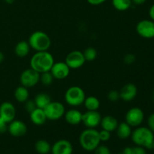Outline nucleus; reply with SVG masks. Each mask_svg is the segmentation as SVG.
Masks as SVG:
<instances>
[{"label":"nucleus","instance_id":"nucleus-27","mask_svg":"<svg viewBox=\"0 0 154 154\" xmlns=\"http://www.w3.org/2000/svg\"><path fill=\"white\" fill-rule=\"evenodd\" d=\"M83 54H84V57L85 58L86 61L92 62L96 60L98 54L97 51L94 48L88 47V48H87L84 50V52H83Z\"/></svg>","mask_w":154,"mask_h":154},{"label":"nucleus","instance_id":"nucleus-43","mask_svg":"<svg viewBox=\"0 0 154 154\" xmlns=\"http://www.w3.org/2000/svg\"><path fill=\"white\" fill-rule=\"evenodd\" d=\"M117 154H124L123 153H117Z\"/></svg>","mask_w":154,"mask_h":154},{"label":"nucleus","instance_id":"nucleus-7","mask_svg":"<svg viewBox=\"0 0 154 154\" xmlns=\"http://www.w3.org/2000/svg\"><path fill=\"white\" fill-rule=\"evenodd\" d=\"M39 81H40V74L32 68L25 69L20 75V85L28 89L37 85Z\"/></svg>","mask_w":154,"mask_h":154},{"label":"nucleus","instance_id":"nucleus-32","mask_svg":"<svg viewBox=\"0 0 154 154\" xmlns=\"http://www.w3.org/2000/svg\"><path fill=\"white\" fill-rule=\"evenodd\" d=\"M94 154H111V150L107 146L99 144L96 150H94Z\"/></svg>","mask_w":154,"mask_h":154},{"label":"nucleus","instance_id":"nucleus-35","mask_svg":"<svg viewBox=\"0 0 154 154\" xmlns=\"http://www.w3.org/2000/svg\"><path fill=\"white\" fill-rule=\"evenodd\" d=\"M147 127L154 133V113L150 114L147 118Z\"/></svg>","mask_w":154,"mask_h":154},{"label":"nucleus","instance_id":"nucleus-3","mask_svg":"<svg viewBox=\"0 0 154 154\" xmlns=\"http://www.w3.org/2000/svg\"><path fill=\"white\" fill-rule=\"evenodd\" d=\"M79 143L81 147L86 151H94L101 143L99 131L96 129L87 128L80 135Z\"/></svg>","mask_w":154,"mask_h":154},{"label":"nucleus","instance_id":"nucleus-38","mask_svg":"<svg viewBox=\"0 0 154 154\" xmlns=\"http://www.w3.org/2000/svg\"><path fill=\"white\" fill-rule=\"evenodd\" d=\"M149 17L151 20L154 21V4L152 5L149 9Z\"/></svg>","mask_w":154,"mask_h":154},{"label":"nucleus","instance_id":"nucleus-12","mask_svg":"<svg viewBox=\"0 0 154 154\" xmlns=\"http://www.w3.org/2000/svg\"><path fill=\"white\" fill-rule=\"evenodd\" d=\"M70 70V68L65 62H57L53 65L50 72H51L54 79L63 80L69 77Z\"/></svg>","mask_w":154,"mask_h":154},{"label":"nucleus","instance_id":"nucleus-1","mask_svg":"<svg viewBox=\"0 0 154 154\" xmlns=\"http://www.w3.org/2000/svg\"><path fill=\"white\" fill-rule=\"evenodd\" d=\"M54 63V57L48 51H38L30 59V68L42 74L50 72Z\"/></svg>","mask_w":154,"mask_h":154},{"label":"nucleus","instance_id":"nucleus-13","mask_svg":"<svg viewBox=\"0 0 154 154\" xmlns=\"http://www.w3.org/2000/svg\"><path fill=\"white\" fill-rule=\"evenodd\" d=\"M8 132L13 137H22L27 132V126L24 122L14 119L8 125Z\"/></svg>","mask_w":154,"mask_h":154},{"label":"nucleus","instance_id":"nucleus-28","mask_svg":"<svg viewBox=\"0 0 154 154\" xmlns=\"http://www.w3.org/2000/svg\"><path fill=\"white\" fill-rule=\"evenodd\" d=\"M54 78L53 77L52 74L51 72H43L40 74V81L43 85L45 86H50L52 84L54 81Z\"/></svg>","mask_w":154,"mask_h":154},{"label":"nucleus","instance_id":"nucleus-20","mask_svg":"<svg viewBox=\"0 0 154 154\" xmlns=\"http://www.w3.org/2000/svg\"><path fill=\"white\" fill-rule=\"evenodd\" d=\"M117 135L120 139H127L132 135V127L128 124L126 122H121L118 124L117 129H116Z\"/></svg>","mask_w":154,"mask_h":154},{"label":"nucleus","instance_id":"nucleus-17","mask_svg":"<svg viewBox=\"0 0 154 154\" xmlns=\"http://www.w3.org/2000/svg\"><path fill=\"white\" fill-rule=\"evenodd\" d=\"M83 114L76 108H71L65 112L63 117L66 123L72 126H77L82 122Z\"/></svg>","mask_w":154,"mask_h":154},{"label":"nucleus","instance_id":"nucleus-21","mask_svg":"<svg viewBox=\"0 0 154 154\" xmlns=\"http://www.w3.org/2000/svg\"><path fill=\"white\" fill-rule=\"evenodd\" d=\"M30 49H31V48H30L28 42H26V41H20L15 45L14 54L18 57L23 58V57H26L28 55Z\"/></svg>","mask_w":154,"mask_h":154},{"label":"nucleus","instance_id":"nucleus-36","mask_svg":"<svg viewBox=\"0 0 154 154\" xmlns=\"http://www.w3.org/2000/svg\"><path fill=\"white\" fill-rule=\"evenodd\" d=\"M8 125V123L0 117V134L5 133V132H7Z\"/></svg>","mask_w":154,"mask_h":154},{"label":"nucleus","instance_id":"nucleus-18","mask_svg":"<svg viewBox=\"0 0 154 154\" xmlns=\"http://www.w3.org/2000/svg\"><path fill=\"white\" fill-rule=\"evenodd\" d=\"M29 117L32 123L36 126H42L48 120L44 109L38 108H36L31 113H29Z\"/></svg>","mask_w":154,"mask_h":154},{"label":"nucleus","instance_id":"nucleus-5","mask_svg":"<svg viewBox=\"0 0 154 154\" xmlns=\"http://www.w3.org/2000/svg\"><path fill=\"white\" fill-rule=\"evenodd\" d=\"M85 98V92L78 86H72L68 88L64 96L66 103L72 107H78L83 105Z\"/></svg>","mask_w":154,"mask_h":154},{"label":"nucleus","instance_id":"nucleus-14","mask_svg":"<svg viewBox=\"0 0 154 154\" xmlns=\"http://www.w3.org/2000/svg\"><path fill=\"white\" fill-rule=\"evenodd\" d=\"M51 152L52 154H72L73 146L68 140H59L51 146Z\"/></svg>","mask_w":154,"mask_h":154},{"label":"nucleus","instance_id":"nucleus-2","mask_svg":"<svg viewBox=\"0 0 154 154\" xmlns=\"http://www.w3.org/2000/svg\"><path fill=\"white\" fill-rule=\"evenodd\" d=\"M131 138L134 144L145 149H151L154 141V133L146 126H138L132 131Z\"/></svg>","mask_w":154,"mask_h":154},{"label":"nucleus","instance_id":"nucleus-8","mask_svg":"<svg viewBox=\"0 0 154 154\" xmlns=\"http://www.w3.org/2000/svg\"><path fill=\"white\" fill-rule=\"evenodd\" d=\"M144 120V113L138 107H133L128 110L125 116V122L131 127H138L142 124Z\"/></svg>","mask_w":154,"mask_h":154},{"label":"nucleus","instance_id":"nucleus-29","mask_svg":"<svg viewBox=\"0 0 154 154\" xmlns=\"http://www.w3.org/2000/svg\"><path fill=\"white\" fill-rule=\"evenodd\" d=\"M123 153L124 154H147L145 148L137 145L135 147H126Z\"/></svg>","mask_w":154,"mask_h":154},{"label":"nucleus","instance_id":"nucleus-4","mask_svg":"<svg viewBox=\"0 0 154 154\" xmlns=\"http://www.w3.org/2000/svg\"><path fill=\"white\" fill-rule=\"evenodd\" d=\"M28 43L32 50L38 51H48L51 45V38L43 31H35L30 35Z\"/></svg>","mask_w":154,"mask_h":154},{"label":"nucleus","instance_id":"nucleus-34","mask_svg":"<svg viewBox=\"0 0 154 154\" xmlns=\"http://www.w3.org/2000/svg\"><path fill=\"white\" fill-rule=\"evenodd\" d=\"M135 60H136V57H135V56L132 54H128L123 57V62H124L126 65L133 64L135 62Z\"/></svg>","mask_w":154,"mask_h":154},{"label":"nucleus","instance_id":"nucleus-11","mask_svg":"<svg viewBox=\"0 0 154 154\" xmlns=\"http://www.w3.org/2000/svg\"><path fill=\"white\" fill-rule=\"evenodd\" d=\"M102 115L98 111H87L82 115V122L89 129H96L100 125Z\"/></svg>","mask_w":154,"mask_h":154},{"label":"nucleus","instance_id":"nucleus-15","mask_svg":"<svg viewBox=\"0 0 154 154\" xmlns=\"http://www.w3.org/2000/svg\"><path fill=\"white\" fill-rule=\"evenodd\" d=\"M0 117L8 123L14 120L16 117V108L14 105L9 102H5L0 105Z\"/></svg>","mask_w":154,"mask_h":154},{"label":"nucleus","instance_id":"nucleus-44","mask_svg":"<svg viewBox=\"0 0 154 154\" xmlns=\"http://www.w3.org/2000/svg\"><path fill=\"white\" fill-rule=\"evenodd\" d=\"M153 98H154V91H153Z\"/></svg>","mask_w":154,"mask_h":154},{"label":"nucleus","instance_id":"nucleus-37","mask_svg":"<svg viewBox=\"0 0 154 154\" xmlns=\"http://www.w3.org/2000/svg\"><path fill=\"white\" fill-rule=\"evenodd\" d=\"M87 1L89 4L92 5H99L103 4L106 0H87Z\"/></svg>","mask_w":154,"mask_h":154},{"label":"nucleus","instance_id":"nucleus-41","mask_svg":"<svg viewBox=\"0 0 154 154\" xmlns=\"http://www.w3.org/2000/svg\"><path fill=\"white\" fill-rule=\"evenodd\" d=\"M15 0H5V2L8 5H11L14 2Z\"/></svg>","mask_w":154,"mask_h":154},{"label":"nucleus","instance_id":"nucleus-6","mask_svg":"<svg viewBox=\"0 0 154 154\" xmlns=\"http://www.w3.org/2000/svg\"><path fill=\"white\" fill-rule=\"evenodd\" d=\"M48 120L56 121L64 116L66 108L63 103L57 101H51L49 105L44 109Z\"/></svg>","mask_w":154,"mask_h":154},{"label":"nucleus","instance_id":"nucleus-30","mask_svg":"<svg viewBox=\"0 0 154 154\" xmlns=\"http://www.w3.org/2000/svg\"><path fill=\"white\" fill-rule=\"evenodd\" d=\"M108 99L111 102H117L119 99H120V92L117 90H112L108 93Z\"/></svg>","mask_w":154,"mask_h":154},{"label":"nucleus","instance_id":"nucleus-26","mask_svg":"<svg viewBox=\"0 0 154 154\" xmlns=\"http://www.w3.org/2000/svg\"><path fill=\"white\" fill-rule=\"evenodd\" d=\"M112 5L116 10L119 11H125L132 6V0H112Z\"/></svg>","mask_w":154,"mask_h":154},{"label":"nucleus","instance_id":"nucleus-33","mask_svg":"<svg viewBox=\"0 0 154 154\" xmlns=\"http://www.w3.org/2000/svg\"><path fill=\"white\" fill-rule=\"evenodd\" d=\"M99 134L101 141L105 142V141H109L110 138H111V132L107 130H105V129H102L101 131H99Z\"/></svg>","mask_w":154,"mask_h":154},{"label":"nucleus","instance_id":"nucleus-9","mask_svg":"<svg viewBox=\"0 0 154 154\" xmlns=\"http://www.w3.org/2000/svg\"><path fill=\"white\" fill-rule=\"evenodd\" d=\"M136 32L141 37L150 39L154 38V21L142 20L136 25Z\"/></svg>","mask_w":154,"mask_h":154},{"label":"nucleus","instance_id":"nucleus-39","mask_svg":"<svg viewBox=\"0 0 154 154\" xmlns=\"http://www.w3.org/2000/svg\"><path fill=\"white\" fill-rule=\"evenodd\" d=\"M146 1L147 0H132V2L135 5H141L144 4Z\"/></svg>","mask_w":154,"mask_h":154},{"label":"nucleus","instance_id":"nucleus-19","mask_svg":"<svg viewBox=\"0 0 154 154\" xmlns=\"http://www.w3.org/2000/svg\"><path fill=\"white\" fill-rule=\"evenodd\" d=\"M118 124L119 123L117 118L111 115H107L102 117L100 123L102 129L108 131L110 132L115 131Z\"/></svg>","mask_w":154,"mask_h":154},{"label":"nucleus","instance_id":"nucleus-31","mask_svg":"<svg viewBox=\"0 0 154 154\" xmlns=\"http://www.w3.org/2000/svg\"><path fill=\"white\" fill-rule=\"evenodd\" d=\"M24 108H25V110L26 111V112H28L29 114L31 113L33 110H35L36 108V105L35 103L34 99H29L28 100L24 102Z\"/></svg>","mask_w":154,"mask_h":154},{"label":"nucleus","instance_id":"nucleus-40","mask_svg":"<svg viewBox=\"0 0 154 154\" xmlns=\"http://www.w3.org/2000/svg\"><path fill=\"white\" fill-rule=\"evenodd\" d=\"M5 60V55L2 51H0V63H2Z\"/></svg>","mask_w":154,"mask_h":154},{"label":"nucleus","instance_id":"nucleus-22","mask_svg":"<svg viewBox=\"0 0 154 154\" xmlns=\"http://www.w3.org/2000/svg\"><path fill=\"white\" fill-rule=\"evenodd\" d=\"M15 99L20 103H24L29 98V89L23 86L20 85L17 87L14 93Z\"/></svg>","mask_w":154,"mask_h":154},{"label":"nucleus","instance_id":"nucleus-10","mask_svg":"<svg viewBox=\"0 0 154 154\" xmlns=\"http://www.w3.org/2000/svg\"><path fill=\"white\" fill-rule=\"evenodd\" d=\"M86 60L83 52L80 51H73L69 53L66 57L65 63L68 65L70 69H78L82 67Z\"/></svg>","mask_w":154,"mask_h":154},{"label":"nucleus","instance_id":"nucleus-42","mask_svg":"<svg viewBox=\"0 0 154 154\" xmlns=\"http://www.w3.org/2000/svg\"><path fill=\"white\" fill-rule=\"evenodd\" d=\"M152 148H153L154 150V141H153V147H152Z\"/></svg>","mask_w":154,"mask_h":154},{"label":"nucleus","instance_id":"nucleus-24","mask_svg":"<svg viewBox=\"0 0 154 154\" xmlns=\"http://www.w3.org/2000/svg\"><path fill=\"white\" fill-rule=\"evenodd\" d=\"M87 111H98L100 107V101L97 97L90 96L85 98L84 104Z\"/></svg>","mask_w":154,"mask_h":154},{"label":"nucleus","instance_id":"nucleus-25","mask_svg":"<svg viewBox=\"0 0 154 154\" xmlns=\"http://www.w3.org/2000/svg\"><path fill=\"white\" fill-rule=\"evenodd\" d=\"M35 149L39 154H48L51 152V145L46 140L40 139L38 140L35 144Z\"/></svg>","mask_w":154,"mask_h":154},{"label":"nucleus","instance_id":"nucleus-23","mask_svg":"<svg viewBox=\"0 0 154 154\" xmlns=\"http://www.w3.org/2000/svg\"><path fill=\"white\" fill-rule=\"evenodd\" d=\"M34 101L35 103L36 108L45 109L52 100H51V96L48 93H40L36 95Z\"/></svg>","mask_w":154,"mask_h":154},{"label":"nucleus","instance_id":"nucleus-16","mask_svg":"<svg viewBox=\"0 0 154 154\" xmlns=\"http://www.w3.org/2000/svg\"><path fill=\"white\" fill-rule=\"evenodd\" d=\"M138 94V88L132 83L125 84L120 91V99L126 102L133 100Z\"/></svg>","mask_w":154,"mask_h":154}]
</instances>
